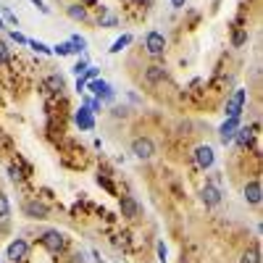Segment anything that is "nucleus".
<instances>
[{
	"instance_id": "6e6552de",
	"label": "nucleus",
	"mask_w": 263,
	"mask_h": 263,
	"mask_svg": "<svg viewBox=\"0 0 263 263\" xmlns=\"http://www.w3.org/2000/svg\"><path fill=\"white\" fill-rule=\"evenodd\" d=\"M89 89L98 95V100H100V98L113 100V89H111V85H108V82H103V79H89Z\"/></svg>"
},
{
	"instance_id": "2eb2a0df",
	"label": "nucleus",
	"mask_w": 263,
	"mask_h": 263,
	"mask_svg": "<svg viewBox=\"0 0 263 263\" xmlns=\"http://www.w3.org/2000/svg\"><path fill=\"white\" fill-rule=\"evenodd\" d=\"M234 137H237V145H240V147H247L250 137H253V129H237Z\"/></svg>"
},
{
	"instance_id": "473e14b6",
	"label": "nucleus",
	"mask_w": 263,
	"mask_h": 263,
	"mask_svg": "<svg viewBox=\"0 0 263 263\" xmlns=\"http://www.w3.org/2000/svg\"><path fill=\"white\" fill-rule=\"evenodd\" d=\"M0 29H5V24H3V18H0Z\"/></svg>"
},
{
	"instance_id": "9d476101",
	"label": "nucleus",
	"mask_w": 263,
	"mask_h": 263,
	"mask_svg": "<svg viewBox=\"0 0 263 263\" xmlns=\"http://www.w3.org/2000/svg\"><path fill=\"white\" fill-rule=\"evenodd\" d=\"M237 126H240V119H227V121H224V124H221V129H219L221 142H229V140H234Z\"/></svg>"
},
{
	"instance_id": "4be33fe9",
	"label": "nucleus",
	"mask_w": 263,
	"mask_h": 263,
	"mask_svg": "<svg viewBox=\"0 0 263 263\" xmlns=\"http://www.w3.org/2000/svg\"><path fill=\"white\" fill-rule=\"evenodd\" d=\"M247 42V32H237V35L232 37V45L234 48H240V45H245Z\"/></svg>"
},
{
	"instance_id": "b1692460",
	"label": "nucleus",
	"mask_w": 263,
	"mask_h": 263,
	"mask_svg": "<svg viewBox=\"0 0 263 263\" xmlns=\"http://www.w3.org/2000/svg\"><path fill=\"white\" fill-rule=\"evenodd\" d=\"M87 66H89L87 61H79V63H76V66H74V74H76V76H82V74L87 71Z\"/></svg>"
},
{
	"instance_id": "f257e3e1",
	"label": "nucleus",
	"mask_w": 263,
	"mask_h": 263,
	"mask_svg": "<svg viewBox=\"0 0 263 263\" xmlns=\"http://www.w3.org/2000/svg\"><path fill=\"white\" fill-rule=\"evenodd\" d=\"M40 242H42V245L48 247L53 255H58V253H63V250H66V237H63L58 229H50V232H45V234L40 237Z\"/></svg>"
},
{
	"instance_id": "f03ea898",
	"label": "nucleus",
	"mask_w": 263,
	"mask_h": 263,
	"mask_svg": "<svg viewBox=\"0 0 263 263\" xmlns=\"http://www.w3.org/2000/svg\"><path fill=\"white\" fill-rule=\"evenodd\" d=\"M145 50L153 55V58L163 55V50H166V37L161 35V32H147V35H145Z\"/></svg>"
},
{
	"instance_id": "c85d7f7f",
	"label": "nucleus",
	"mask_w": 263,
	"mask_h": 263,
	"mask_svg": "<svg viewBox=\"0 0 263 263\" xmlns=\"http://www.w3.org/2000/svg\"><path fill=\"white\" fill-rule=\"evenodd\" d=\"M8 174H11V179H14V182H16V179H21L24 174H18V169H8Z\"/></svg>"
},
{
	"instance_id": "a878e982",
	"label": "nucleus",
	"mask_w": 263,
	"mask_h": 263,
	"mask_svg": "<svg viewBox=\"0 0 263 263\" xmlns=\"http://www.w3.org/2000/svg\"><path fill=\"white\" fill-rule=\"evenodd\" d=\"M11 40L18 42V45H27V42H29L27 37H24V35H18V32H11Z\"/></svg>"
},
{
	"instance_id": "bb28decb",
	"label": "nucleus",
	"mask_w": 263,
	"mask_h": 263,
	"mask_svg": "<svg viewBox=\"0 0 263 263\" xmlns=\"http://www.w3.org/2000/svg\"><path fill=\"white\" fill-rule=\"evenodd\" d=\"M100 24H103V27H113V24H116V16H105Z\"/></svg>"
},
{
	"instance_id": "dca6fc26",
	"label": "nucleus",
	"mask_w": 263,
	"mask_h": 263,
	"mask_svg": "<svg viewBox=\"0 0 263 263\" xmlns=\"http://www.w3.org/2000/svg\"><path fill=\"white\" fill-rule=\"evenodd\" d=\"M69 45H71V53H82V50L87 48V40H85V37H79V35H74L71 40H69Z\"/></svg>"
},
{
	"instance_id": "423d86ee",
	"label": "nucleus",
	"mask_w": 263,
	"mask_h": 263,
	"mask_svg": "<svg viewBox=\"0 0 263 263\" xmlns=\"http://www.w3.org/2000/svg\"><path fill=\"white\" fill-rule=\"evenodd\" d=\"M24 213L29 219H48V205L37 203V200H27L24 203Z\"/></svg>"
},
{
	"instance_id": "7ed1b4c3",
	"label": "nucleus",
	"mask_w": 263,
	"mask_h": 263,
	"mask_svg": "<svg viewBox=\"0 0 263 263\" xmlns=\"http://www.w3.org/2000/svg\"><path fill=\"white\" fill-rule=\"evenodd\" d=\"M132 153L140 161H147V158H153V153H156V145H153L150 137H137L132 142Z\"/></svg>"
},
{
	"instance_id": "5701e85b",
	"label": "nucleus",
	"mask_w": 263,
	"mask_h": 263,
	"mask_svg": "<svg viewBox=\"0 0 263 263\" xmlns=\"http://www.w3.org/2000/svg\"><path fill=\"white\" fill-rule=\"evenodd\" d=\"M8 55H11L8 45H5L3 40H0V63H5V61H8Z\"/></svg>"
},
{
	"instance_id": "2f4dec72",
	"label": "nucleus",
	"mask_w": 263,
	"mask_h": 263,
	"mask_svg": "<svg viewBox=\"0 0 263 263\" xmlns=\"http://www.w3.org/2000/svg\"><path fill=\"white\" fill-rule=\"evenodd\" d=\"M184 3H187V0H171V5H174V8H184Z\"/></svg>"
},
{
	"instance_id": "9b49d317",
	"label": "nucleus",
	"mask_w": 263,
	"mask_h": 263,
	"mask_svg": "<svg viewBox=\"0 0 263 263\" xmlns=\"http://www.w3.org/2000/svg\"><path fill=\"white\" fill-rule=\"evenodd\" d=\"M203 203L205 205H219L221 203V190L216 184H205L203 187Z\"/></svg>"
},
{
	"instance_id": "7c9ffc66",
	"label": "nucleus",
	"mask_w": 263,
	"mask_h": 263,
	"mask_svg": "<svg viewBox=\"0 0 263 263\" xmlns=\"http://www.w3.org/2000/svg\"><path fill=\"white\" fill-rule=\"evenodd\" d=\"M158 255H161V258H166V245H163V242H158Z\"/></svg>"
},
{
	"instance_id": "39448f33",
	"label": "nucleus",
	"mask_w": 263,
	"mask_h": 263,
	"mask_svg": "<svg viewBox=\"0 0 263 263\" xmlns=\"http://www.w3.org/2000/svg\"><path fill=\"white\" fill-rule=\"evenodd\" d=\"M216 161V156H213V147L210 145H197L195 147V163L200 166V169H210Z\"/></svg>"
},
{
	"instance_id": "4468645a",
	"label": "nucleus",
	"mask_w": 263,
	"mask_h": 263,
	"mask_svg": "<svg viewBox=\"0 0 263 263\" xmlns=\"http://www.w3.org/2000/svg\"><path fill=\"white\" fill-rule=\"evenodd\" d=\"M163 79H166V69L163 66H150L147 69V82L156 85V82H163Z\"/></svg>"
},
{
	"instance_id": "6ab92c4d",
	"label": "nucleus",
	"mask_w": 263,
	"mask_h": 263,
	"mask_svg": "<svg viewBox=\"0 0 263 263\" xmlns=\"http://www.w3.org/2000/svg\"><path fill=\"white\" fill-rule=\"evenodd\" d=\"M261 261V253H258V250H245V255H242V261L240 263H258Z\"/></svg>"
},
{
	"instance_id": "f8f14e48",
	"label": "nucleus",
	"mask_w": 263,
	"mask_h": 263,
	"mask_svg": "<svg viewBox=\"0 0 263 263\" xmlns=\"http://www.w3.org/2000/svg\"><path fill=\"white\" fill-rule=\"evenodd\" d=\"M245 200H247L250 205H258V203H261V182H258V179L245 184Z\"/></svg>"
},
{
	"instance_id": "a211bd4d",
	"label": "nucleus",
	"mask_w": 263,
	"mask_h": 263,
	"mask_svg": "<svg viewBox=\"0 0 263 263\" xmlns=\"http://www.w3.org/2000/svg\"><path fill=\"white\" fill-rule=\"evenodd\" d=\"M129 42H132V37H129V35L119 37V40L111 45V53H121V50H124V48H126V45H129Z\"/></svg>"
},
{
	"instance_id": "1a4fd4ad",
	"label": "nucleus",
	"mask_w": 263,
	"mask_h": 263,
	"mask_svg": "<svg viewBox=\"0 0 263 263\" xmlns=\"http://www.w3.org/2000/svg\"><path fill=\"white\" fill-rule=\"evenodd\" d=\"M140 210H142V208H140V203L134 200V197H129V195L121 197V216H126V219H137Z\"/></svg>"
},
{
	"instance_id": "393cba45",
	"label": "nucleus",
	"mask_w": 263,
	"mask_h": 263,
	"mask_svg": "<svg viewBox=\"0 0 263 263\" xmlns=\"http://www.w3.org/2000/svg\"><path fill=\"white\" fill-rule=\"evenodd\" d=\"M55 53H58V55H69V53H71V45H69V42L58 45V48H55Z\"/></svg>"
},
{
	"instance_id": "0eeeda50",
	"label": "nucleus",
	"mask_w": 263,
	"mask_h": 263,
	"mask_svg": "<svg viewBox=\"0 0 263 263\" xmlns=\"http://www.w3.org/2000/svg\"><path fill=\"white\" fill-rule=\"evenodd\" d=\"M27 242H24V240H14V242H11V245H8V253H5V255H8V261H24V258H27Z\"/></svg>"
},
{
	"instance_id": "20e7f679",
	"label": "nucleus",
	"mask_w": 263,
	"mask_h": 263,
	"mask_svg": "<svg viewBox=\"0 0 263 263\" xmlns=\"http://www.w3.org/2000/svg\"><path fill=\"white\" fill-rule=\"evenodd\" d=\"M245 98H247L245 89H237V92L232 95V100L227 103V116H229V119H240L242 105H245Z\"/></svg>"
},
{
	"instance_id": "cd10ccee",
	"label": "nucleus",
	"mask_w": 263,
	"mask_h": 263,
	"mask_svg": "<svg viewBox=\"0 0 263 263\" xmlns=\"http://www.w3.org/2000/svg\"><path fill=\"white\" fill-rule=\"evenodd\" d=\"M32 3H35V5H37V8H40V11H42V14H50V8H48V5H45V3H42V0H32Z\"/></svg>"
},
{
	"instance_id": "412c9836",
	"label": "nucleus",
	"mask_w": 263,
	"mask_h": 263,
	"mask_svg": "<svg viewBox=\"0 0 263 263\" xmlns=\"http://www.w3.org/2000/svg\"><path fill=\"white\" fill-rule=\"evenodd\" d=\"M11 216V205L5 200V195H0V219H8Z\"/></svg>"
},
{
	"instance_id": "aec40b11",
	"label": "nucleus",
	"mask_w": 263,
	"mask_h": 263,
	"mask_svg": "<svg viewBox=\"0 0 263 263\" xmlns=\"http://www.w3.org/2000/svg\"><path fill=\"white\" fill-rule=\"evenodd\" d=\"M27 45H29L32 50H37V53H45V55H50V48H48L45 42H40V40H29Z\"/></svg>"
},
{
	"instance_id": "ddd939ff",
	"label": "nucleus",
	"mask_w": 263,
	"mask_h": 263,
	"mask_svg": "<svg viewBox=\"0 0 263 263\" xmlns=\"http://www.w3.org/2000/svg\"><path fill=\"white\" fill-rule=\"evenodd\" d=\"M76 124H79L82 129H92V116H89V108L76 111Z\"/></svg>"
},
{
	"instance_id": "f3484780",
	"label": "nucleus",
	"mask_w": 263,
	"mask_h": 263,
	"mask_svg": "<svg viewBox=\"0 0 263 263\" xmlns=\"http://www.w3.org/2000/svg\"><path fill=\"white\" fill-rule=\"evenodd\" d=\"M69 16H71L74 21H85V18H87V11L82 8V5H69Z\"/></svg>"
},
{
	"instance_id": "c756f323",
	"label": "nucleus",
	"mask_w": 263,
	"mask_h": 263,
	"mask_svg": "<svg viewBox=\"0 0 263 263\" xmlns=\"http://www.w3.org/2000/svg\"><path fill=\"white\" fill-rule=\"evenodd\" d=\"M89 108H92V111H100V100L92 98V100H89Z\"/></svg>"
}]
</instances>
